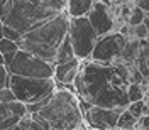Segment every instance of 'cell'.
<instances>
[{"instance_id": "cell-32", "label": "cell", "mask_w": 149, "mask_h": 130, "mask_svg": "<svg viewBox=\"0 0 149 130\" xmlns=\"http://www.w3.org/2000/svg\"><path fill=\"white\" fill-rule=\"evenodd\" d=\"M144 103H146V113H149V98L144 100Z\"/></svg>"}, {"instance_id": "cell-27", "label": "cell", "mask_w": 149, "mask_h": 130, "mask_svg": "<svg viewBox=\"0 0 149 130\" xmlns=\"http://www.w3.org/2000/svg\"><path fill=\"white\" fill-rule=\"evenodd\" d=\"M134 5H137V7H141L142 10H146V12H149V0H130Z\"/></svg>"}, {"instance_id": "cell-13", "label": "cell", "mask_w": 149, "mask_h": 130, "mask_svg": "<svg viewBox=\"0 0 149 130\" xmlns=\"http://www.w3.org/2000/svg\"><path fill=\"white\" fill-rule=\"evenodd\" d=\"M137 53H139V41L127 37V42H125V46H124V51H122V54H120L119 63L124 64V66H127V68H129V66H134L136 57H137Z\"/></svg>"}, {"instance_id": "cell-8", "label": "cell", "mask_w": 149, "mask_h": 130, "mask_svg": "<svg viewBox=\"0 0 149 130\" xmlns=\"http://www.w3.org/2000/svg\"><path fill=\"white\" fill-rule=\"evenodd\" d=\"M125 42H127V37L119 30L105 34V36L97 39L95 47H93L92 54H90V59L107 63V64H115L120 59V54L124 51Z\"/></svg>"}, {"instance_id": "cell-16", "label": "cell", "mask_w": 149, "mask_h": 130, "mask_svg": "<svg viewBox=\"0 0 149 130\" xmlns=\"http://www.w3.org/2000/svg\"><path fill=\"white\" fill-rule=\"evenodd\" d=\"M137 125V118L130 113L127 108H122L120 115L117 118V125H115V130H122V129H130V127H136Z\"/></svg>"}, {"instance_id": "cell-29", "label": "cell", "mask_w": 149, "mask_h": 130, "mask_svg": "<svg viewBox=\"0 0 149 130\" xmlns=\"http://www.w3.org/2000/svg\"><path fill=\"white\" fill-rule=\"evenodd\" d=\"M142 86H144V90H149V78H144V80H142Z\"/></svg>"}, {"instance_id": "cell-4", "label": "cell", "mask_w": 149, "mask_h": 130, "mask_svg": "<svg viewBox=\"0 0 149 130\" xmlns=\"http://www.w3.org/2000/svg\"><path fill=\"white\" fill-rule=\"evenodd\" d=\"M65 9L66 0H14L3 24H9L20 34H26L41 22L61 14Z\"/></svg>"}, {"instance_id": "cell-30", "label": "cell", "mask_w": 149, "mask_h": 130, "mask_svg": "<svg viewBox=\"0 0 149 130\" xmlns=\"http://www.w3.org/2000/svg\"><path fill=\"white\" fill-rule=\"evenodd\" d=\"M2 30H3V20L0 19V39L3 37V32H2Z\"/></svg>"}, {"instance_id": "cell-1", "label": "cell", "mask_w": 149, "mask_h": 130, "mask_svg": "<svg viewBox=\"0 0 149 130\" xmlns=\"http://www.w3.org/2000/svg\"><path fill=\"white\" fill-rule=\"evenodd\" d=\"M129 68L115 63L107 64L93 59L80 63L74 78V91L81 98L83 106L125 108L127 100Z\"/></svg>"}, {"instance_id": "cell-21", "label": "cell", "mask_w": 149, "mask_h": 130, "mask_svg": "<svg viewBox=\"0 0 149 130\" xmlns=\"http://www.w3.org/2000/svg\"><path fill=\"white\" fill-rule=\"evenodd\" d=\"M17 49H19V46H17L15 41H10L7 37H2L0 39V53H2V56L9 54V53H15Z\"/></svg>"}, {"instance_id": "cell-2", "label": "cell", "mask_w": 149, "mask_h": 130, "mask_svg": "<svg viewBox=\"0 0 149 130\" xmlns=\"http://www.w3.org/2000/svg\"><path fill=\"white\" fill-rule=\"evenodd\" d=\"M29 113H39L56 130H78L85 122L81 102L78 95L66 90L61 83H56L53 93H49L41 102L27 105Z\"/></svg>"}, {"instance_id": "cell-24", "label": "cell", "mask_w": 149, "mask_h": 130, "mask_svg": "<svg viewBox=\"0 0 149 130\" xmlns=\"http://www.w3.org/2000/svg\"><path fill=\"white\" fill-rule=\"evenodd\" d=\"M15 98H14V95L10 91L9 86H3V88H0V102L2 103H9V102H14Z\"/></svg>"}, {"instance_id": "cell-17", "label": "cell", "mask_w": 149, "mask_h": 130, "mask_svg": "<svg viewBox=\"0 0 149 130\" xmlns=\"http://www.w3.org/2000/svg\"><path fill=\"white\" fill-rule=\"evenodd\" d=\"M10 130H46L44 127H41L37 122H34L32 118H31V115H29V111L20 118V120L12 127Z\"/></svg>"}, {"instance_id": "cell-19", "label": "cell", "mask_w": 149, "mask_h": 130, "mask_svg": "<svg viewBox=\"0 0 149 130\" xmlns=\"http://www.w3.org/2000/svg\"><path fill=\"white\" fill-rule=\"evenodd\" d=\"M144 15H146V10H142L141 7H137V5H132L130 14H129V17H127V20H125V24L130 26V27H132V26H137V24L142 22Z\"/></svg>"}, {"instance_id": "cell-28", "label": "cell", "mask_w": 149, "mask_h": 130, "mask_svg": "<svg viewBox=\"0 0 149 130\" xmlns=\"http://www.w3.org/2000/svg\"><path fill=\"white\" fill-rule=\"evenodd\" d=\"M142 24L148 27V30H149V12H146V15H144V19H142Z\"/></svg>"}, {"instance_id": "cell-14", "label": "cell", "mask_w": 149, "mask_h": 130, "mask_svg": "<svg viewBox=\"0 0 149 130\" xmlns=\"http://www.w3.org/2000/svg\"><path fill=\"white\" fill-rule=\"evenodd\" d=\"M20 120V117H17L9 103H2L0 102V130H10L17 122Z\"/></svg>"}, {"instance_id": "cell-23", "label": "cell", "mask_w": 149, "mask_h": 130, "mask_svg": "<svg viewBox=\"0 0 149 130\" xmlns=\"http://www.w3.org/2000/svg\"><path fill=\"white\" fill-rule=\"evenodd\" d=\"M12 5H14V0H0V19L2 20L7 17V14L10 12Z\"/></svg>"}, {"instance_id": "cell-33", "label": "cell", "mask_w": 149, "mask_h": 130, "mask_svg": "<svg viewBox=\"0 0 149 130\" xmlns=\"http://www.w3.org/2000/svg\"><path fill=\"white\" fill-rule=\"evenodd\" d=\"M0 64L5 66V61H3V56H2V53H0Z\"/></svg>"}, {"instance_id": "cell-9", "label": "cell", "mask_w": 149, "mask_h": 130, "mask_svg": "<svg viewBox=\"0 0 149 130\" xmlns=\"http://www.w3.org/2000/svg\"><path fill=\"white\" fill-rule=\"evenodd\" d=\"M86 19L90 20L95 34L98 37L105 36V34H110L119 30L120 24L113 14V7L109 2H103V0H95L92 5L90 12L86 14Z\"/></svg>"}, {"instance_id": "cell-20", "label": "cell", "mask_w": 149, "mask_h": 130, "mask_svg": "<svg viewBox=\"0 0 149 130\" xmlns=\"http://www.w3.org/2000/svg\"><path fill=\"white\" fill-rule=\"evenodd\" d=\"M127 110L139 120L142 115H146V103H144V100H137V102H130L127 106H125Z\"/></svg>"}, {"instance_id": "cell-5", "label": "cell", "mask_w": 149, "mask_h": 130, "mask_svg": "<svg viewBox=\"0 0 149 130\" xmlns=\"http://www.w3.org/2000/svg\"><path fill=\"white\" fill-rule=\"evenodd\" d=\"M7 86L19 102L31 105V103L41 102L56 88L54 78H27L19 74H9Z\"/></svg>"}, {"instance_id": "cell-34", "label": "cell", "mask_w": 149, "mask_h": 130, "mask_svg": "<svg viewBox=\"0 0 149 130\" xmlns=\"http://www.w3.org/2000/svg\"><path fill=\"white\" fill-rule=\"evenodd\" d=\"M122 130H139V127L136 125V127H130V129H122Z\"/></svg>"}, {"instance_id": "cell-15", "label": "cell", "mask_w": 149, "mask_h": 130, "mask_svg": "<svg viewBox=\"0 0 149 130\" xmlns=\"http://www.w3.org/2000/svg\"><path fill=\"white\" fill-rule=\"evenodd\" d=\"M74 59V54H73V47H71V42H70V37L66 34V37L63 39V42L59 44L58 51H56V56H54V63L53 64H61V63H68Z\"/></svg>"}, {"instance_id": "cell-12", "label": "cell", "mask_w": 149, "mask_h": 130, "mask_svg": "<svg viewBox=\"0 0 149 130\" xmlns=\"http://www.w3.org/2000/svg\"><path fill=\"white\" fill-rule=\"evenodd\" d=\"M95 0H66V14L70 17H86Z\"/></svg>"}, {"instance_id": "cell-22", "label": "cell", "mask_w": 149, "mask_h": 130, "mask_svg": "<svg viewBox=\"0 0 149 130\" xmlns=\"http://www.w3.org/2000/svg\"><path fill=\"white\" fill-rule=\"evenodd\" d=\"M3 37H7V39H10V41H15L17 42L19 39H20V32H19L17 29H14V27H10L9 24H3Z\"/></svg>"}, {"instance_id": "cell-31", "label": "cell", "mask_w": 149, "mask_h": 130, "mask_svg": "<svg viewBox=\"0 0 149 130\" xmlns=\"http://www.w3.org/2000/svg\"><path fill=\"white\" fill-rule=\"evenodd\" d=\"M103 2H109V3H119V2H124V0H103Z\"/></svg>"}, {"instance_id": "cell-3", "label": "cell", "mask_w": 149, "mask_h": 130, "mask_svg": "<svg viewBox=\"0 0 149 130\" xmlns=\"http://www.w3.org/2000/svg\"><path fill=\"white\" fill-rule=\"evenodd\" d=\"M68 27H70V15L66 14V10H63L61 14L41 22L39 26L22 34L17 41V46L19 49L27 51L53 64L56 51L68 34Z\"/></svg>"}, {"instance_id": "cell-18", "label": "cell", "mask_w": 149, "mask_h": 130, "mask_svg": "<svg viewBox=\"0 0 149 130\" xmlns=\"http://www.w3.org/2000/svg\"><path fill=\"white\" fill-rule=\"evenodd\" d=\"M127 100L130 102H137V100H144V86L142 84H127Z\"/></svg>"}, {"instance_id": "cell-26", "label": "cell", "mask_w": 149, "mask_h": 130, "mask_svg": "<svg viewBox=\"0 0 149 130\" xmlns=\"http://www.w3.org/2000/svg\"><path fill=\"white\" fill-rule=\"evenodd\" d=\"M137 127H139V130H149V113L142 115L137 120Z\"/></svg>"}, {"instance_id": "cell-35", "label": "cell", "mask_w": 149, "mask_h": 130, "mask_svg": "<svg viewBox=\"0 0 149 130\" xmlns=\"http://www.w3.org/2000/svg\"><path fill=\"white\" fill-rule=\"evenodd\" d=\"M146 41H148V46H149V36H148V37H146Z\"/></svg>"}, {"instance_id": "cell-10", "label": "cell", "mask_w": 149, "mask_h": 130, "mask_svg": "<svg viewBox=\"0 0 149 130\" xmlns=\"http://www.w3.org/2000/svg\"><path fill=\"white\" fill-rule=\"evenodd\" d=\"M122 108H103V106H85L83 117L92 129L115 130L117 118Z\"/></svg>"}, {"instance_id": "cell-6", "label": "cell", "mask_w": 149, "mask_h": 130, "mask_svg": "<svg viewBox=\"0 0 149 130\" xmlns=\"http://www.w3.org/2000/svg\"><path fill=\"white\" fill-rule=\"evenodd\" d=\"M68 37H70V42L73 47L74 57L80 61L90 59V54H92L95 42L98 39L90 20L86 17H70Z\"/></svg>"}, {"instance_id": "cell-11", "label": "cell", "mask_w": 149, "mask_h": 130, "mask_svg": "<svg viewBox=\"0 0 149 130\" xmlns=\"http://www.w3.org/2000/svg\"><path fill=\"white\" fill-rule=\"evenodd\" d=\"M80 59H71L68 63H61V64H54V73H53V78H54L56 83L61 84H71L76 78V73H78V68H80Z\"/></svg>"}, {"instance_id": "cell-25", "label": "cell", "mask_w": 149, "mask_h": 130, "mask_svg": "<svg viewBox=\"0 0 149 130\" xmlns=\"http://www.w3.org/2000/svg\"><path fill=\"white\" fill-rule=\"evenodd\" d=\"M7 80H9V71H7L5 66L0 64V88L7 86Z\"/></svg>"}, {"instance_id": "cell-7", "label": "cell", "mask_w": 149, "mask_h": 130, "mask_svg": "<svg viewBox=\"0 0 149 130\" xmlns=\"http://www.w3.org/2000/svg\"><path fill=\"white\" fill-rule=\"evenodd\" d=\"M5 68L9 74H19L27 78H53V73H54V64L22 49L15 51L14 59Z\"/></svg>"}]
</instances>
